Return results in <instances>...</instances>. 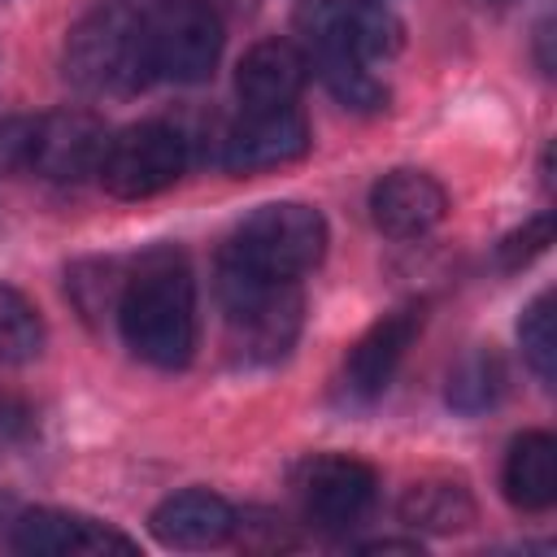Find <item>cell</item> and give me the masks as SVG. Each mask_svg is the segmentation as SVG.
Masks as SVG:
<instances>
[{
	"label": "cell",
	"instance_id": "obj_1",
	"mask_svg": "<svg viewBox=\"0 0 557 557\" xmlns=\"http://www.w3.org/2000/svg\"><path fill=\"white\" fill-rule=\"evenodd\" d=\"M117 331L126 348L157 366L183 370L196 352V283L183 257L152 252L139 261L135 274L122 278L117 292Z\"/></svg>",
	"mask_w": 557,
	"mask_h": 557
},
{
	"label": "cell",
	"instance_id": "obj_2",
	"mask_svg": "<svg viewBox=\"0 0 557 557\" xmlns=\"http://www.w3.org/2000/svg\"><path fill=\"white\" fill-rule=\"evenodd\" d=\"M218 305L231 348L257 366L287 357L305 322V296L296 278L261 274L226 252L218 257Z\"/></svg>",
	"mask_w": 557,
	"mask_h": 557
},
{
	"label": "cell",
	"instance_id": "obj_3",
	"mask_svg": "<svg viewBox=\"0 0 557 557\" xmlns=\"http://www.w3.org/2000/svg\"><path fill=\"white\" fill-rule=\"evenodd\" d=\"M65 78L87 96H131L152 83L148 30L131 9H96L65 39Z\"/></svg>",
	"mask_w": 557,
	"mask_h": 557
},
{
	"label": "cell",
	"instance_id": "obj_4",
	"mask_svg": "<svg viewBox=\"0 0 557 557\" xmlns=\"http://www.w3.org/2000/svg\"><path fill=\"white\" fill-rule=\"evenodd\" d=\"M326 239H331L326 218L313 205L274 200V205H261L257 213H248L222 252L261 274L300 278L326 257Z\"/></svg>",
	"mask_w": 557,
	"mask_h": 557
},
{
	"label": "cell",
	"instance_id": "obj_5",
	"mask_svg": "<svg viewBox=\"0 0 557 557\" xmlns=\"http://www.w3.org/2000/svg\"><path fill=\"white\" fill-rule=\"evenodd\" d=\"M187 170V135L174 122H135L104 144L96 178L117 200H148Z\"/></svg>",
	"mask_w": 557,
	"mask_h": 557
},
{
	"label": "cell",
	"instance_id": "obj_6",
	"mask_svg": "<svg viewBox=\"0 0 557 557\" xmlns=\"http://www.w3.org/2000/svg\"><path fill=\"white\" fill-rule=\"evenodd\" d=\"M296 35L313 48V57H348L370 65L400 48L405 26L383 0H300Z\"/></svg>",
	"mask_w": 557,
	"mask_h": 557
},
{
	"label": "cell",
	"instance_id": "obj_7",
	"mask_svg": "<svg viewBox=\"0 0 557 557\" xmlns=\"http://www.w3.org/2000/svg\"><path fill=\"white\" fill-rule=\"evenodd\" d=\"M144 30L152 78L165 83H205L226 44L222 17L205 0H170L165 9L144 17Z\"/></svg>",
	"mask_w": 557,
	"mask_h": 557
},
{
	"label": "cell",
	"instance_id": "obj_8",
	"mask_svg": "<svg viewBox=\"0 0 557 557\" xmlns=\"http://www.w3.org/2000/svg\"><path fill=\"white\" fill-rule=\"evenodd\" d=\"M292 492L300 513L318 531H348L357 527L379 500V474L370 461L348 453H313L292 470Z\"/></svg>",
	"mask_w": 557,
	"mask_h": 557
},
{
	"label": "cell",
	"instance_id": "obj_9",
	"mask_svg": "<svg viewBox=\"0 0 557 557\" xmlns=\"http://www.w3.org/2000/svg\"><path fill=\"white\" fill-rule=\"evenodd\" d=\"M104 144H109L104 122L87 109L39 113L30 117V135H26V170L57 178V183H78L96 174Z\"/></svg>",
	"mask_w": 557,
	"mask_h": 557
},
{
	"label": "cell",
	"instance_id": "obj_10",
	"mask_svg": "<svg viewBox=\"0 0 557 557\" xmlns=\"http://www.w3.org/2000/svg\"><path fill=\"white\" fill-rule=\"evenodd\" d=\"M309 152V122L300 109H248L235 126H226L218 165L226 174H261L292 165Z\"/></svg>",
	"mask_w": 557,
	"mask_h": 557
},
{
	"label": "cell",
	"instance_id": "obj_11",
	"mask_svg": "<svg viewBox=\"0 0 557 557\" xmlns=\"http://www.w3.org/2000/svg\"><path fill=\"white\" fill-rule=\"evenodd\" d=\"M13 548L30 557H96V553H135V540L113 531L100 518L74 509H26L13 518Z\"/></svg>",
	"mask_w": 557,
	"mask_h": 557
},
{
	"label": "cell",
	"instance_id": "obj_12",
	"mask_svg": "<svg viewBox=\"0 0 557 557\" xmlns=\"http://www.w3.org/2000/svg\"><path fill=\"white\" fill-rule=\"evenodd\" d=\"M418 335H422V305H400V309L383 313L348 348V357H344V392L352 400H361V405L379 400Z\"/></svg>",
	"mask_w": 557,
	"mask_h": 557
},
{
	"label": "cell",
	"instance_id": "obj_13",
	"mask_svg": "<svg viewBox=\"0 0 557 557\" xmlns=\"http://www.w3.org/2000/svg\"><path fill=\"white\" fill-rule=\"evenodd\" d=\"M448 213V191L426 170H387L370 187V218L392 239H418Z\"/></svg>",
	"mask_w": 557,
	"mask_h": 557
},
{
	"label": "cell",
	"instance_id": "obj_14",
	"mask_svg": "<svg viewBox=\"0 0 557 557\" xmlns=\"http://www.w3.org/2000/svg\"><path fill=\"white\" fill-rule=\"evenodd\" d=\"M148 527L165 548H218L235 535L239 513L209 487H183L152 509Z\"/></svg>",
	"mask_w": 557,
	"mask_h": 557
},
{
	"label": "cell",
	"instance_id": "obj_15",
	"mask_svg": "<svg viewBox=\"0 0 557 557\" xmlns=\"http://www.w3.org/2000/svg\"><path fill=\"white\" fill-rule=\"evenodd\" d=\"M309 78V61L287 39L252 44L235 65V96L244 109H287Z\"/></svg>",
	"mask_w": 557,
	"mask_h": 557
},
{
	"label": "cell",
	"instance_id": "obj_16",
	"mask_svg": "<svg viewBox=\"0 0 557 557\" xmlns=\"http://www.w3.org/2000/svg\"><path fill=\"white\" fill-rule=\"evenodd\" d=\"M500 487L513 509L544 513L557 500V440L548 431H522L500 466Z\"/></svg>",
	"mask_w": 557,
	"mask_h": 557
},
{
	"label": "cell",
	"instance_id": "obj_17",
	"mask_svg": "<svg viewBox=\"0 0 557 557\" xmlns=\"http://www.w3.org/2000/svg\"><path fill=\"white\" fill-rule=\"evenodd\" d=\"M396 513L413 531L453 535V531L474 522V496L461 479H418V483L405 487Z\"/></svg>",
	"mask_w": 557,
	"mask_h": 557
},
{
	"label": "cell",
	"instance_id": "obj_18",
	"mask_svg": "<svg viewBox=\"0 0 557 557\" xmlns=\"http://www.w3.org/2000/svg\"><path fill=\"white\" fill-rule=\"evenodd\" d=\"M505 387H509L505 361H500L492 348H470V352L448 370L444 400H448L457 413H487V409L500 405Z\"/></svg>",
	"mask_w": 557,
	"mask_h": 557
},
{
	"label": "cell",
	"instance_id": "obj_19",
	"mask_svg": "<svg viewBox=\"0 0 557 557\" xmlns=\"http://www.w3.org/2000/svg\"><path fill=\"white\" fill-rule=\"evenodd\" d=\"M44 344H48V326H44L35 300L26 292H17L13 283H0V361L26 366L44 352Z\"/></svg>",
	"mask_w": 557,
	"mask_h": 557
},
{
	"label": "cell",
	"instance_id": "obj_20",
	"mask_svg": "<svg viewBox=\"0 0 557 557\" xmlns=\"http://www.w3.org/2000/svg\"><path fill=\"white\" fill-rule=\"evenodd\" d=\"M313 61H318V74H322L326 91L344 109H352V113H383L387 109L392 91H387L383 78H374L366 70V61H348V57H313Z\"/></svg>",
	"mask_w": 557,
	"mask_h": 557
},
{
	"label": "cell",
	"instance_id": "obj_21",
	"mask_svg": "<svg viewBox=\"0 0 557 557\" xmlns=\"http://www.w3.org/2000/svg\"><path fill=\"white\" fill-rule=\"evenodd\" d=\"M518 344H522V357L527 366L535 370V379L544 387H553L557 379V326H553V292H540L522 318H518Z\"/></svg>",
	"mask_w": 557,
	"mask_h": 557
},
{
	"label": "cell",
	"instance_id": "obj_22",
	"mask_svg": "<svg viewBox=\"0 0 557 557\" xmlns=\"http://www.w3.org/2000/svg\"><path fill=\"white\" fill-rule=\"evenodd\" d=\"M548 244H553V213H535L531 222H522L518 231H509L496 244V261L505 270H522L527 261H535L540 252H548Z\"/></svg>",
	"mask_w": 557,
	"mask_h": 557
},
{
	"label": "cell",
	"instance_id": "obj_23",
	"mask_svg": "<svg viewBox=\"0 0 557 557\" xmlns=\"http://www.w3.org/2000/svg\"><path fill=\"white\" fill-rule=\"evenodd\" d=\"M26 426H30V413H26L22 405H13V400H0V444L22 440Z\"/></svg>",
	"mask_w": 557,
	"mask_h": 557
},
{
	"label": "cell",
	"instance_id": "obj_24",
	"mask_svg": "<svg viewBox=\"0 0 557 557\" xmlns=\"http://www.w3.org/2000/svg\"><path fill=\"white\" fill-rule=\"evenodd\" d=\"M357 553H422L418 540H366V544H352Z\"/></svg>",
	"mask_w": 557,
	"mask_h": 557
},
{
	"label": "cell",
	"instance_id": "obj_25",
	"mask_svg": "<svg viewBox=\"0 0 557 557\" xmlns=\"http://www.w3.org/2000/svg\"><path fill=\"white\" fill-rule=\"evenodd\" d=\"M548 39H553V22L544 17V22H540V30H535V44H540V70H544V74H553V52H548Z\"/></svg>",
	"mask_w": 557,
	"mask_h": 557
}]
</instances>
